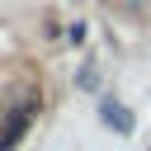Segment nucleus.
I'll return each instance as SVG.
<instances>
[{
    "label": "nucleus",
    "mask_w": 151,
    "mask_h": 151,
    "mask_svg": "<svg viewBox=\"0 0 151 151\" xmlns=\"http://www.w3.org/2000/svg\"><path fill=\"white\" fill-rule=\"evenodd\" d=\"M99 123L113 127V132H132V113H127L118 99H104V104H99Z\"/></svg>",
    "instance_id": "obj_2"
},
{
    "label": "nucleus",
    "mask_w": 151,
    "mask_h": 151,
    "mask_svg": "<svg viewBox=\"0 0 151 151\" xmlns=\"http://www.w3.org/2000/svg\"><path fill=\"white\" fill-rule=\"evenodd\" d=\"M33 123H38V90H24V94L0 113V151H14V146L28 137Z\"/></svg>",
    "instance_id": "obj_1"
}]
</instances>
